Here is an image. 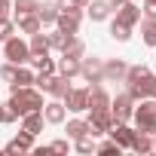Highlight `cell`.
I'll return each instance as SVG.
<instances>
[{
  "mask_svg": "<svg viewBox=\"0 0 156 156\" xmlns=\"http://www.w3.org/2000/svg\"><path fill=\"white\" fill-rule=\"evenodd\" d=\"M12 110H16V116H25V113H31V110H43V92L37 89V86H16V83H9V101H6Z\"/></svg>",
  "mask_w": 156,
  "mask_h": 156,
  "instance_id": "6da1fadb",
  "label": "cell"
},
{
  "mask_svg": "<svg viewBox=\"0 0 156 156\" xmlns=\"http://www.w3.org/2000/svg\"><path fill=\"white\" fill-rule=\"evenodd\" d=\"M132 119H135V129H138V132L156 135V98H141V101H135Z\"/></svg>",
  "mask_w": 156,
  "mask_h": 156,
  "instance_id": "7a4b0ae2",
  "label": "cell"
},
{
  "mask_svg": "<svg viewBox=\"0 0 156 156\" xmlns=\"http://www.w3.org/2000/svg\"><path fill=\"white\" fill-rule=\"evenodd\" d=\"M3 58L12 61V64H28V58H31L28 40H22L19 34H12L9 40H3Z\"/></svg>",
  "mask_w": 156,
  "mask_h": 156,
  "instance_id": "3957f363",
  "label": "cell"
},
{
  "mask_svg": "<svg viewBox=\"0 0 156 156\" xmlns=\"http://www.w3.org/2000/svg\"><path fill=\"white\" fill-rule=\"evenodd\" d=\"M86 110H110V95L101 83L86 86Z\"/></svg>",
  "mask_w": 156,
  "mask_h": 156,
  "instance_id": "277c9868",
  "label": "cell"
},
{
  "mask_svg": "<svg viewBox=\"0 0 156 156\" xmlns=\"http://www.w3.org/2000/svg\"><path fill=\"white\" fill-rule=\"evenodd\" d=\"M132 110H135V98H132L129 92H119L116 98H110L113 122H129V119H132Z\"/></svg>",
  "mask_w": 156,
  "mask_h": 156,
  "instance_id": "5b68a950",
  "label": "cell"
},
{
  "mask_svg": "<svg viewBox=\"0 0 156 156\" xmlns=\"http://www.w3.org/2000/svg\"><path fill=\"white\" fill-rule=\"evenodd\" d=\"M80 76L86 83H104V61L101 58H80Z\"/></svg>",
  "mask_w": 156,
  "mask_h": 156,
  "instance_id": "8992f818",
  "label": "cell"
},
{
  "mask_svg": "<svg viewBox=\"0 0 156 156\" xmlns=\"http://www.w3.org/2000/svg\"><path fill=\"white\" fill-rule=\"evenodd\" d=\"M89 135H107L110 132V126H113V113L110 110H89Z\"/></svg>",
  "mask_w": 156,
  "mask_h": 156,
  "instance_id": "52a82bcc",
  "label": "cell"
},
{
  "mask_svg": "<svg viewBox=\"0 0 156 156\" xmlns=\"http://www.w3.org/2000/svg\"><path fill=\"white\" fill-rule=\"evenodd\" d=\"M43 119H46L49 126H61V122L67 119V107H64V101H61V98L46 101V104H43Z\"/></svg>",
  "mask_w": 156,
  "mask_h": 156,
  "instance_id": "ba28073f",
  "label": "cell"
},
{
  "mask_svg": "<svg viewBox=\"0 0 156 156\" xmlns=\"http://www.w3.org/2000/svg\"><path fill=\"white\" fill-rule=\"evenodd\" d=\"M126 70H129V64H126L122 58L104 61V83H122V80H126Z\"/></svg>",
  "mask_w": 156,
  "mask_h": 156,
  "instance_id": "9c48e42d",
  "label": "cell"
},
{
  "mask_svg": "<svg viewBox=\"0 0 156 156\" xmlns=\"http://www.w3.org/2000/svg\"><path fill=\"white\" fill-rule=\"evenodd\" d=\"M107 135H110V138H113L122 150H129V147H132V138H135V129H132L129 122H113Z\"/></svg>",
  "mask_w": 156,
  "mask_h": 156,
  "instance_id": "30bf717a",
  "label": "cell"
},
{
  "mask_svg": "<svg viewBox=\"0 0 156 156\" xmlns=\"http://www.w3.org/2000/svg\"><path fill=\"white\" fill-rule=\"evenodd\" d=\"M61 101H64V107H67L70 113H83V110H86V89H73V86H70Z\"/></svg>",
  "mask_w": 156,
  "mask_h": 156,
  "instance_id": "8fae6325",
  "label": "cell"
},
{
  "mask_svg": "<svg viewBox=\"0 0 156 156\" xmlns=\"http://www.w3.org/2000/svg\"><path fill=\"white\" fill-rule=\"evenodd\" d=\"M19 119H22V132H28V135H34V138L43 132V122H46V119H43V110H31V113H25V116H19Z\"/></svg>",
  "mask_w": 156,
  "mask_h": 156,
  "instance_id": "7c38bea8",
  "label": "cell"
},
{
  "mask_svg": "<svg viewBox=\"0 0 156 156\" xmlns=\"http://www.w3.org/2000/svg\"><path fill=\"white\" fill-rule=\"evenodd\" d=\"M6 153H31L34 150V135H28V132H19L6 147H3Z\"/></svg>",
  "mask_w": 156,
  "mask_h": 156,
  "instance_id": "4fadbf2b",
  "label": "cell"
},
{
  "mask_svg": "<svg viewBox=\"0 0 156 156\" xmlns=\"http://www.w3.org/2000/svg\"><path fill=\"white\" fill-rule=\"evenodd\" d=\"M16 28L22 34H37V31H43V22L37 19V12H28V16H16Z\"/></svg>",
  "mask_w": 156,
  "mask_h": 156,
  "instance_id": "5bb4252c",
  "label": "cell"
},
{
  "mask_svg": "<svg viewBox=\"0 0 156 156\" xmlns=\"http://www.w3.org/2000/svg\"><path fill=\"white\" fill-rule=\"evenodd\" d=\"M86 16L92 22H104V19H110V3H107V0H89Z\"/></svg>",
  "mask_w": 156,
  "mask_h": 156,
  "instance_id": "9a60e30c",
  "label": "cell"
},
{
  "mask_svg": "<svg viewBox=\"0 0 156 156\" xmlns=\"http://www.w3.org/2000/svg\"><path fill=\"white\" fill-rule=\"evenodd\" d=\"M55 28H58L61 34H76V31H80V16H73V12H58Z\"/></svg>",
  "mask_w": 156,
  "mask_h": 156,
  "instance_id": "2e32d148",
  "label": "cell"
},
{
  "mask_svg": "<svg viewBox=\"0 0 156 156\" xmlns=\"http://www.w3.org/2000/svg\"><path fill=\"white\" fill-rule=\"evenodd\" d=\"M37 19H40L43 25H55V19H58V3H55V0H43V3H37Z\"/></svg>",
  "mask_w": 156,
  "mask_h": 156,
  "instance_id": "e0dca14e",
  "label": "cell"
},
{
  "mask_svg": "<svg viewBox=\"0 0 156 156\" xmlns=\"http://www.w3.org/2000/svg\"><path fill=\"white\" fill-rule=\"evenodd\" d=\"M61 76H67V80H73V76H80V58H70V55H61L58 58V67H55Z\"/></svg>",
  "mask_w": 156,
  "mask_h": 156,
  "instance_id": "ac0fdd59",
  "label": "cell"
},
{
  "mask_svg": "<svg viewBox=\"0 0 156 156\" xmlns=\"http://www.w3.org/2000/svg\"><path fill=\"white\" fill-rule=\"evenodd\" d=\"M129 150H135V153H153V135H147V132H138L135 129V138H132V147Z\"/></svg>",
  "mask_w": 156,
  "mask_h": 156,
  "instance_id": "d6986e66",
  "label": "cell"
},
{
  "mask_svg": "<svg viewBox=\"0 0 156 156\" xmlns=\"http://www.w3.org/2000/svg\"><path fill=\"white\" fill-rule=\"evenodd\" d=\"M28 64H34V67H37V73H46V76H49V73H55V67H58V61H55V58H49V55H31V58H28Z\"/></svg>",
  "mask_w": 156,
  "mask_h": 156,
  "instance_id": "ffe728a7",
  "label": "cell"
},
{
  "mask_svg": "<svg viewBox=\"0 0 156 156\" xmlns=\"http://www.w3.org/2000/svg\"><path fill=\"white\" fill-rule=\"evenodd\" d=\"M28 46H31V55H49V52H52V49H49V40H46V34H43V31L31 34Z\"/></svg>",
  "mask_w": 156,
  "mask_h": 156,
  "instance_id": "44dd1931",
  "label": "cell"
},
{
  "mask_svg": "<svg viewBox=\"0 0 156 156\" xmlns=\"http://www.w3.org/2000/svg\"><path fill=\"white\" fill-rule=\"evenodd\" d=\"M138 25H141V40L156 49V19H144V16H141Z\"/></svg>",
  "mask_w": 156,
  "mask_h": 156,
  "instance_id": "7402d4cb",
  "label": "cell"
},
{
  "mask_svg": "<svg viewBox=\"0 0 156 156\" xmlns=\"http://www.w3.org/2000/svg\"><path fill=\"white\" fill-rule=\"evenodd\" d=\"M147 76H150V67H147V64H129L122 83H126V86H129V83H144Z\"/></svg>",
  "mask_w": 156,
  "mask_h": 156,
  "instance_id": "603a6c76",
  "label": "cell"
},
{
  "mask_svg": "<svg viewBox=\"0 0 156 156\" xmlns=\"http://www.w3.org/2000/svg\"><path fill=\"white\" fill-rule=\"evenodd\" d=\"M61 55H70V58H83V55H86V43H83L80 37L73 34V37H70V40L64 43V49H61Z\"/></svg>",
  "mask_w": 156,
  "mask_h": 156,
  "instance_id": "cb8c5ba5",
  "label": "cell"
},
{
  "mask_svg": "<svg viewBox=\"0 0 156 156\" xmlns=\"http://www.w3.org/2000/svg\"><path fill=\"white\" fill-rule=\"evenodd\" d=\"M64 132H67V138H70V141H76L80 135H86V132H89V122H86V119H67V129H64Z\"/></svg>",
  "mask_w": 156,
  "mask_h": 156,
  "instance_id": "d4e9b609",
  "label": "cell"
},
{
  "mask_svg": "<svg viewBox=\"0 0 156 156\" xmlns=\"http://www.w3.org/2000/svg\"><path fill=\"white\" fill-rule=\"evenodd\" d=\"M73 147H76V153H83V156H89V153H95V135H80L73 141Z\"/></svg>",
  "mask_w": 156,
  "mask_h": 156,
  "instance_id": "484cf974",
  "label": "cell"
},
{
  "mask_svg": "<svg viewBox=\"0 0 156 156\" xmlns=\"http://www.w3.org/2000/svg\"><path fill=\"white\" fill-rule=\"evenodd\" d=\"M110 37L116 40V43H129L132 40V28H126V25H119L116 19L110 22Z\"/></svg>",
  "mask_w": 156,
  "mask_h": 156,
  "instance_id": "4316f807",
  "label": "cell"
},
{
  "mask_svg": "<svg viewBox=\"0 0 156 156\" xmlns=\"http://www.w3.org/2000/svg\"><path fill=\"white\" fill-rule=\"evenodd\" d=\"M34 76H37V73H34L31 67L19 64V67H16V80H12V83H16V86H34Z\"/></svg>",
  "mask_w": 156,
  "mask_h": 156,
  "instance_id": "83f0119b",
  "label": "cell"
},
{
  "mask_svg": "<svg viewBox=\"0 0 156 156\" xmlns=\"http://www.w3.org/2000/svg\"><path fill=\"white\" fill-rule=\"evenodd\" d=\"M70 37H73V34H61L58 28H55L52 34H46V40H49V49H55V52H61V49H64V43H67Z\"/></svg>",
  "mask_w": 156,
  "mask_h": 156,
  "instance_id": "f1b7e54d",
  "label": "cell"
},
{
  "mask_svg": "<svg viewBox=\"0 0 156 156\" xmlns=\"http://www.w3.org/2000/svg\"><path fill=\"white\" fill-rule=\"evenodd\" d=\"M37 3H40V0H16V3H12V16H28V12H37Z\"/></svg>",
  "mask_w": 156,
  "mask_h": 156,
  "instance_id": "f546056e",
  "label": "cell"
},
{
  "mask_svg": "<svg viewBox=\"0 0 156 156\" xmlns=\"http://www.w3.org/2000/svg\"><path fill=\"white\" fill-rule=\"evenodd\" d=\"M95 153H116V156H119V153H122V147H119V144L110 138V141H101V144H95Z\"/></svg>",
  "mask_w": 156,
  "mask_h": 156,
  "instance_id": "4dcf8cb0",
  "label": "cell"
},
{
  "mask_svg": "<svg viewBox=\"0 0 156 156\" xmlns=\"http://www.w3.org/2000/svg\"><path fill=\"white\" fill-rule=\"evenodd\" d=\"M16 31H19V28H16V22H12V19H3V22H0V43L9 40Z\"/></svg>",
  "mask_w": 156,
  "mask_h": 156,
  "instance_id": "1f68e13d",
  "label": "cell"
},
{
  "mask_svg": "<svg viewBox=\"0 0 156 156\" xmlns=\"http://www.w3.org/2000/svg\"><path fill=\"white\" fill-rule=\"evenodd\" d=\"M16 67H19V64L6 61L3 67H0V80H3V83H12V80H16Z\"/></svg>",
  "mask_w": 156,
  "mask_h": 156,
  "instance_id": "d6a6232c",
  "label": "cell"
},
{
  "mask_svg": "<svg viewBox=\"0 0 156 156\" xmlns=\"http://www.w3.org/2000/svg\"><path fill=\"white\" fill-rule=\"evenodd\" d=\"M19 116H16V110L9 107V104H0V122L3 126H9V122H16Z\"/></svg>",
  "mask_w": 156,
  "mask_h": 156,
  "instance_id": "836d02e7",
  "label": "cell"
},
{
  "mask_svg": "<svg viewBox=\"0 0 156 156\" xmlns=\"http://www.w3.org/2000/svg\"><path fill=\"white\" fill-rule=\"evenodd\" d=\"M49 147V153H67L70 150V144L64 141V138H58V141H52V144H46Z\"/></svg>",
  "mask_w": 156,
  "mask_h": 156,
  "instance_id": "e575fe53",
  "label": "cell"
},
{
  "mask_svg": "<svg viewBox=\"0 0 156 156\" xmlns=\"http://www.w3.org/2000/svg\"><path fill=\"white\" fill-rule=\"evenodd\" d=\"M144 89H147V98H156V73H150L144 80Z\"/></svg>",
  "mask_w": 156,
  "mask_h": 156,
  "instance_id": "d590c367",
  "label": "cell"
},
{
  "mask_svg": "<svg viewBox=\"0 0 156 156\" xmlns=\"http://www.w3.org/2000/svg\"><path fill=\"white\" fill-rule=\"evenodd\" d=\"M9 16H12V3H9V0H0V22L9 19Z\"/></svg>",
  "mask_w": 156,
  "mask_h": 156,
  "instance_id": "8d00e7d4",
  "label": "cell"
},
{
  "mask_svg": "<svg viewBox=\"0 0 156 156\" xmlns=\"http://www.w3.org/2000/svg\"><path fill=\"white\" fill-rule=\"evenodd\" d=\"M141 16H144V19H156V3H144Z\"/></svg>",
  "mask_w": 156,
  "mask_h": 156,
  "instance_id": "74e56055",
  "label": "cell"
},
{
  "mask_svg": "<svg viewBox=\"0 0 156 156\" xmlns=\"http://www.w3.org/2000/svg\"><path fill=\"white\" fill-rule=\"evenodd\" d=\"M73 3L80 6V9H86V6H89V0H73Z\"/></svg>",
  "mask_w": 156,
  "mask_h": 156,
  "instance_id": "f35d334b",
  "label": "cell"
},
{
  "mask_svg": "<svg viewBox=\"0 0 156 156\" xmlns=\"http://www.w3.org/2000/svg\"><path fill=\"white\" fill-rule=\"evenodd\" d=\"M153 153H156V135H153Z\"/></svg>",
  "mask_w": 156,
  "mask_h": 156,
  "instance_id": "ab89813d",
  "label": "cell"
},
{
  "mask_svg": "<svg viewBox=\"0 0 156 156\" xmlns=\"http://www.w3.org/2000/svg\"><path fill=\"white\" fill-rule=\"evenodd\" d=\"M144 3H156V0H144Z\"/></svg>",
  "mask_w": 156,
  "mask_h": 156,
  "instance_id": "60d3db41",
  "label": "cell"
}]
</instances>
